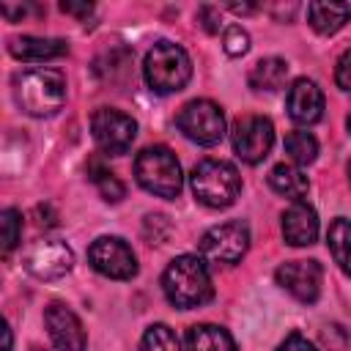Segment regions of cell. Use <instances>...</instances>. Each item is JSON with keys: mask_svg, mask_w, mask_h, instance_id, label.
Returning <instances> with one entry per match:
<instances>
[{"mask_svg": "<svg viewBox=\"0 0 351 351\" xmlns=\"http://www.w3.org/2000/svg\"><path fill=\"white\" fill-rule=\"evenodd\" d=\"M228 8H230L233 14H252V11H255V5H247V3H241V5H239V3H230Z\"/></svg>", "mask_w": 351, "mask_h": 351, "instance_id": "4dcf8cb0", "label": "cell"}, {"mask_svg": "<svg viewBox=\"0 0 351 351\" xmlns=\"http://www.w3.org/2000/svg\"><path fill=\"white\" fill-rule=\"evenodd\" d=\"M285 154L293 159V165H310L318 156V140L304 129L288 132L285 134Z\"/></svg>", "mask_w": 351, "mask_h": 351, "instance_id": "7402d4cb", "label": "cell"}, {"mask_svg": "<svg viewBox=\"0 0 351 351\" xmlns=\"http://www.w3.org/2000/svg\"><path fill=\"white\" fill-rule=\"evenodd\" d=\"M134 178L145 192H151L156 197H165V200L178 197V192L184 186L181 165H178L176 154L165 145H148L137 154Z\"/></svg>", "mask_w": 351, "mask_h": 351, "instance_id": "3957f363", "label": "cell"}, {"mask_svg": "<svg viewBox=\"0 0 351 351\" xmlns=\"http://www.w3.org/2000/svg\"><path fill=\"white\" fill-rule=\"evenodd\" d=\"M222 47L230 58H241L247 49H250V36L241 25H230L225 27V36H222Z\"/></svg>", "mask_w": 351, "mask_h": 351, "instance_id": "484cf974", "label": "cell"}, {"mask_svg": "<svg viewBox=\"0 0 351 351\" xmlns=\"http://www.w3.org/2000/svg\"><path fill=\"white\" fill-rule=\"evenodd\" d=\"M93 181H96L101 197L110 200V203H118V200L123 197V192H126L123 184H121L110 170H104V167H93Z\"/></svg>", "mask_w": 351, "mask_h": 351, "instance_id": "d4e9b609", "label": "cell"}, {"mask_svg": "<svg viewBox=\"0 0 351 351\" xmlns=\"http://www.w3.org/2000/svg\"><path fill=\"white\" fill-rule=\"evenodd\" d=\"M277 285L282 291H288L293 299L304 302V304H313L321 293V263L318 261H285L280 269H277Z\"/></svg>", "mask_w": 351, "mask_h": 351, "instance_id": "7c38bea8", "label": "cell"}, {"mask_svg": "<svg viewBox=\"0 0 351 351\" xmlns=\"http://www.w3.org/2000/svg\"><path fill=\"white\" fill-rule=\"evenodd\" d=\"M282 236L291 247H310L318 239V217L304 200L291 203L282 211Z\"/></svg>", "mask_w": 351, "mask_h": 351, "instance_id": "9a60e30c", "label": "cell"}, {"mask_svg": "<svg viewBox=\"0 0 351 351\" xmlns=\"http://www.w3.org/2000/svg\"><path fill=\"white\" fill-rule=\"evenodd\" d=\"M247 247H250V228L244 222H222L200 236V258L214 266L239 263Z\"/></svg>", "mask_w": 351, "mask_h": 351, "instance_id": "8992f818", "label": "cell"}, {"mask_svg": "<svg viewBox=\"0 0 351 351\" xmlns=\"http://www.w3.org/2000/svg\"><path fill=\"white\" fill-rule=\"evenodd\" d=\"M143 74L154 93H176L189 82L192 60L184 52V47L173 41H156L145 55Z\"/></svg>", "mask_w": 351, "mask_h": 351, "instance_id": "5b68a950", "label": "cell"}, {"mask_svg": "<svg viewBox=\"0 0 351 351\" xmlns=\"http://www.w3.org/2000/svg\"><path fill=\"white\" fill-rule=\"evenodd\" d=\"M162 291L167 302L178 310H192L206 304L214 296L206 261L197 255H178L176 261H170L162 274Z\"/></svg>", "mask_w": 351, "mask_h": 351, "instance_id": "6da1fadb", "label": "cell"}, {"mask_svg": "<svg viewBox=\"0 0 351 351\" xmlns=\"http://www.w3.org/2000/svg\"><path fill=\"white\" fill-rule=\"evenodd\" d=\"M285 107H288V115L296 121V123H315L321 121L324 115V93L321 88L313 82V80H296L291 88H288V96H285Z\"/></svg>", "mask_w": 351, "mask_h": 351, "instance_id": "5bb4252c", "label": "cell"}, {"mask_svg": "<svg viewBox=\"0 0 351 351\" xmlns=\"http://www.w3.org/2000/svg\"><path fill=\"white\" fill-rule=\"evenodd\" d=\"M33 351H41V348H33Z\"/></svg>", "mask_w": 351, "mask_h": 351, "instance_id": "e575fe53", "label": "cell"}, {"mask_svg": "<svg viewBox=\"0 0 351 351\" xmlns=\"http://www.w3.org/2000/svg\"><path fill=\"white\" fill-rule=\"evenodd\" d=\"M66 49L69 47L63 38H38V36H19V38H11V44H8V52L14 58L30 60V63L60 58V55H66Z\"/></svg>", "mask_w": 351, "mask_h": 351, "instance_id": "2e32d148", "label": "cell"}, {"mask_svg": "<svg viewBox=\"0 0 351 351\" xmlns=\"http://www.w3.org/2000/svg\"><path fill=\"white\" fill-rule=\"evenodd\" d=\"M3 337H5V346H3V351H11V329H8V324L3 326Z\"/></svg>", "mask_w": 351, "mask_h": 351, "instance_id": "1f68e13d", "label": "cell"}, {"mask_svg": "<svg viewBox=\"0 0 351 351\" xmlns=\"http://www.w3.org/2000/svg\"><path fill=\"white\" fill-rule=\"evenodd\" d=\"M16 104L33 118H49L66 104V77L58 69H30L14 77Z\"/></svg>", "mask_w": 351, "mask_h": 351, "instance_id": "7a4b0ae2", "label": "cell"}, {"mask_svg": "<svg viewBox=\"0 0 351 351\" xmlns=\"http://www.w3.org/2000/svg\"><path fill=\"white\" fill-rule=\"evenodd\" d=\"M90 266L110 280H132L137 274V258L132 247L118 236H101L88 250Z\"/></svg>", "mask_w": 351, "mask_h": 351, "instance_id": "30bf717a", "label": "cell"}, {"mask_svg": "<svg viewBox=\"0 0 351 351\" xmlns=\"http://www.w3.org/2000/svg\"><path fill=\"white\" fill-rule=\"evenodd\" d=\"M74 266V255L60 239H41L25 252V269L36 280H58L69 274Z\"/></svg>", "mask_w": 351, "mask_h": 351, "instance_id": "8fae6325", "label": "cell"}, {"mask_svg": "<svg viewBox=\"0 0 351 351\" xmlns=\"http://www.w3.org/2000/svg\"><path fill=\"white\" fill-rule=\"evenodd\" d=\"M140 351H181V343L170 326L154 324L145 329V335L140 340Z\"/></svg>", "mask_w": 351, "mask_h": 351, "instance_id": "603a6c76", "label": "cell"}, {"mask_svg": "<svg viewBox=\"0 0 351 351\" xmlns=\"http://www.w3.org/2000/svg\"><path fill=\"white\" fill-rule=\"evenodd\" d=\"M269 186H271L277 195L291 197L293 203L302 200V197L310 192L307 176H304L296 165H285V162H280V165L271 167V173H269Z\"/></svg>", "mask_w": 351, "mask_h": 351, "instance_id": "ac0fdd59", "label": "cell"}, {"mask_svg": "<svg viewBox=\"0 0 351 351\" xmlns=\"http://www.w3.org/2000/svg\"><path fill=\"white\" fill-rule=\"evenodd\" d=\"M277 351H315V346L304 337V335H299V332H291L280 346H277Z\"/></svg>", "mask_w": 351, "mask_h": 351, "instance_id": "83f0119b", "label": "cell"}, {"mask_svg": "<svg viewBox=\"0 0 351 351\" xmlns=\"http://www.w3.org/2000/svg\"><path fill=\"white\" fill-rule=\"evenodd\" d=\"M90 132H93V140L96 145L110 154V156H121L132 148L134 137H137V121L121 110H112V107H101L93 112L90 118Z\"/></svg>", "mask_w": 351, "mask_h": 351, "instance_id": "ba28073f", "label": "cell"}, {"mask_svg": "<svg viewBox=\"0 0 351 351\" xmlns=\"http://www.w3.org/2000/svg\"><path fill=\"white\" fill-rule=\"evenodd\" d=\"M197 22H200L208 33H217V30H219V8H214V5H203V8L197 11Z\"/></svg>", "mask_w": 351, "mask_h": 351, "instance_id": "f1b7e54d", "label": "cell"}, {"mask_svg": "<svg viewBox=\"0 0 351 351\" xmlns=\"http://www.w3.org/2000/svg\"><path fill=\"white\" fill-rule=\"evenodd\" d=\"M60 11L63 14H74V16H88L93 11L90 3H60Z\"/></svg>", "mask_w": 351, "mask_h": 351, "instance_id": "f546056e", "label": "cell"}, {"mask_svg": "<svg viewBox=\"0 0 351 351\" xmlns=\"http://www.w3.org/2000/svg\"><path fill=\"white\" fill-rule=\"evenodd\" d=\"M176 126L184 137H189L197 145H217L225 137V115L208 99H195L184 104L176 115Z\"/></svg>", "mask_w": 351, "mask_h": 351, "instance_id": "52a82bcc", "label": "cell"}, {"mask_svg": "<svg viewBox=\"0 0 351 351\" xmlns=\"http://www.w3.org/2000/svg\"><path fill=\"white\" fill-rule=\"evenodd\" d=\"M192 195L208 208H228L236 203L241 192V176L230 162L222 159H203L192 167L189 176Z\"/></svg>", "mask_w": 351, "mask_h": 351, "instance_id": "277c9868", "label": "cell"}, {"mask_svg": "<svg viewBox=\"0 0 351 351\" xmlns=\"http://www.w3.org/2000/svg\"><path fill=\"white\" fill-rule=\"evenodd\" d=\"M0 230H3V255H8L22 239V214L16 208H5L0 214Z\"/></svg>", "mask_w": 351, "mask_h": 351, "instance_id": "cb8c5ba5", "label": "cell"}, {"mask_svg": "<svg viewBox=\"0 0 351 351\" xmlns=\"http://www.w3.org/2000/svg\"><path fill=\"white\" fill-rule=\"evenodd\" d=\"M186 346L189 351H236V343L228 329L217 324H195L186 335Z\"/></svg>", "mask_w": 351, "mask_h": 351, "instance_id": "ffe728a7", "label": "cell"}, {"mask_svg": "<svg viewBox=\"0 0 351 351\" xmlns=\"http://www.w3.org/2000/svg\"><path fill=\"white\" fill-rule=\"evenodd\" d=\"M348 178H351V162H348Z\"/></svg>", "mask_w": 351, "mask_h": 351, "instance_id": "836d02e7", "label": "cell"}, {"mask_svg": "<svg viewBox=\"0 0 351 351\" xmlns=\"http://www.w3.org/2000/svg\"><path fill=\"white\" fill-rule=\"evenodd\" d=\"M326 241H329V252H332L335 263L340 266V271L351 277V222L346 217H337L329 225Z\"/></svg>", "mask_w": 351, "mask_h": 351, "instance_id": "44dd1931", "label": "cell"}, {"mask_svg": "<svg viewBox=\"0 0 351 351\" xmlns=\"http://www.w3.org/2000/svg\"><path fill=\"white\" fill-rule=\"evenodd\" d=\"M285 80H288V63L282 58H263V60H258L252 66L250 77H247L252 90H266V93L280 90L285 85Z\"/></svg>", "mask_w": 351, "mask_h": 351, "instance_id": "d6986e66", "label": "cell"}, {"mask_svg": "<svg viewBox=\"0 0 351 351\" xmlns=\"http://www.w3.org/2000/svg\"><path fill=\"white\" fill-rule=\"evenodd\" d=\"M44 324H47V332L55 343L58 351H85V329H82V321L77 318V313L60 302H52L47 304L44 310Z\"/></svg>", "mask_w": 351, "mask_h": 351, "instance_id": "4fadbf2b", "label": "cell"}, {"mask_svg": "<svg viewBox=\"0 0 351 351\" xmlns=\"http://www.w3.org/2000/svg\"><path fill=\"white\" fill-rule=\"evenodd\" d=\"M346 123H348V132H351V112H348V118H346Z\"/></svg>", "mask_w": 351, "mask_h": 351, "instance_id": "d6a6232c", "label": "cell"}, {"mask_svg": "<svg viewBox=\"0 0 351 351\" xmlns=\"http://www.w3.org/2000/svg\"><path fill=\"white\" fill-rule=\"evenodd\" d=\"M351 16L348 3H307V22L315 33L332 36L337 33Z\"/></svg>", "mask_w": 351, "mask_h": 351, "instance_id": "e0dca14e", "label": "cell"}, {"mask_svg": "<svg viewBox=\"0 0 351 351\" xmlns=\"http://www.w3.org/2000/svg\"><path fill=\"white\" fill-rule=\"evenodd\" d=\"M274 145V126L263 115H244L233 123V151L241 162L258 165Z\"/></svg>", "mask_w": 351, "mask_h": 351, "instance_id": "9c48e42d", "label": "cell"}, {"mask_svg": "<svg viewBox=\"0 0 351 351\" xmlns=\"http://www.w3.org/2000/svg\"><path fill=\"white\" fill-rule=\"evenodd\" d=\"M335 82H337V88L351 90V49H346V52L337 58V66H335Z\"/></svg>", "mask_w": 351, "mask_h": 351, "instance_id": "4316f807", "label": "cell"}]
</instances>
